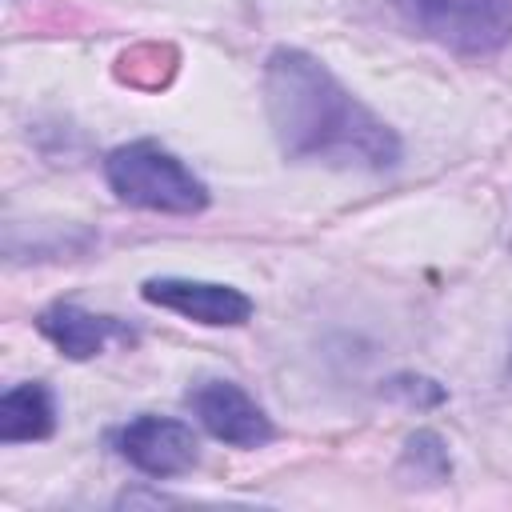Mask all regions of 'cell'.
<instances>
[{"mask_svg": "<svg viewBox=\"0 0 512 512\" xmlns=\"http://www.w3.org/2000/svg\"><path fill=\"white\" fill-rule=\"evenodd\" d=\"M144 300L160 304L168 312H180L196 324H244L252 316V300L228 284H208V280H180V276H160L144 284Z\"/></svg>", "mask_w": 512, "mask_h": 512, "instance_id": "obj_6", "label": "cell"}, {"mask_svg": "<svg viewBox=\"0 0 512 512\" xmlns=\"http://www.w3.org/2000/svg\"><path fill=\"white\" fill-rule=\"evenodd\" d=\"M428 40L456 52H496L512 40V0H392Z\"/></svg>", "mask_w": 512, "mask_h": 512, "instance_id": "obj_3", "label": "cell"}, {"mask_svg": "<svg viewBox=\"0 0 512 512\" xmlns=\"http://www.w3.org/2000/svg\"><path fill=\"white\" fill-rule=\"evenodd\" d=\"M268 116L280 136V148L296 160H332V164H396V136L360 104L340 80L312 60L308 52L280 48L264 72Z\"/></svg>", "mask_w": 512, "mask_h": 512, "instance_id": "obj_1", "label": "cell"}, {"mask_svg": "<svg viewBox=\"0 0 512 512\" xmlns=\"http://www.w3.org/2000/svg\"><path fill=\"white\" fill-rule=\"evenodd\" d=\"M188 408H192V412L200 416V424H204L216 440H224V444L260 448V444L272 440V424H268V416L260 412V404H256L244 388H236V384H228V380H204V384H196V388L188 392Z\"/></svg>", "mask_w": 512, "mask_h": 512, "instance_id": "obj_4", "label": "cell"}, {"mask_svg": "<svg viewBox=\"0 0 512 512\" xmlns=\"http://www.w3.org/2000/svg\"><path fill=\"white\" fill-rule=\"evenodd\" d=\"M108 184L120 200L152 212H200L208 204V188L160 144L136 140L108 156Z\"/></svg>", "mask_w": 512, "mask_h": 512, "instance_id": "obj_2", "label": "cell"}, {"mask_svg": "<svg viewBox=\"0 0 512 512\" xmlns=\"http://www.w3.org/2000/svg\"><path fill=\"white\" fill-rule=\"evenodd\" d=\"M56 424V408L44 384H20L0 400V440H44Z\"/></svg>", "mask_w": 512, "mask_h": 512, "instance_id": "obj_8", "label": "cell"}, {"mask_svg": "<svg viewBox=\"0 0 512 512\" xmlns=\"http://www.w3.org/2000/svg\"><path fill=\"white\" fill-rule=\"evenodd\" d=\"M36 324H40V332H44L64 356H72V360L96 356V352L104 348V340L116 332V320L92 316V312H84V308H76V304H52V308L40 312Z\"/></svg>", "mask_w": 512, "mask_h": 512, "instance_id": "obj_7", "label": "cell"}, {"mask_svg": "<svg viewBox=\"0 0 512 512\" xmlns=\"http://www.w3.org/2000/svg\"><path fill=\"white\" fill-rule=\"evenodd\" d=\"M120 456L148 476H180L196 464V436L180 420L140 416L120 432Z\"/></svg>", "mask_w": 512, "mask_h": 512, "instance_id": "obj_5", "label": "cell"}]
</instances>
